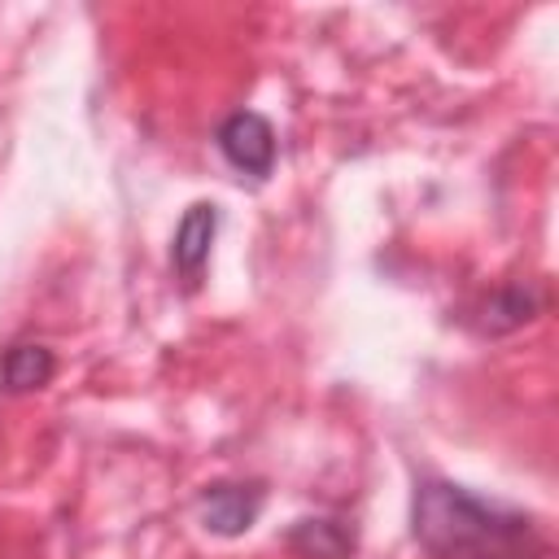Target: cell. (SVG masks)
<instances>
[{"label":"cell","instance_id":"6da1fadb","mask_svg":"<svg viewBox=\"0 0 559 559\" xmlns=\"http://www.w3.org/2000/svg\"><path fill=\"white\" fill-rule=\"evenodd\" d=\"M415 542L432 559H542L546 550L528 515L485 502L463 485H445V480L419 485Z\"/></svg>","mask_w":559,"mask_h":559},{"label":"cell","instance_id":"277c9868","mask_svg":"<svg viewBox=\"0 0 559 559\" xmlns=\"http://www.w3.org/2000/svg\"><path fill=\"white\" fill-rule=\"evenodd\" d=\"M214 231H218V210H214L210 201H197V205L179 218L170 258H175V271H179L183 280H197V275H201V266H205V258H210V245H214Z\"/></svg>","mask_w":559,"mask_h":559},{"label":"cell","instance_id":"3957f363","mask_svg":"<svg viewBox=\"0 0 559 559\" xmlns=\"http://www.w3.org/2000/svg\"><path fill=\"white\" fill-rule=\"evenodd\" d=\"M258 511H262V489H253V485H210L201 498L205 528H214L223 537L245 533L258 520Z\"/></svg>","mask_w":559,"mask_h":559},{"label":"cell","instance_id":"5b68a950","mask_svg":"<svg viewBox=\"0 0 559 559\" xmlns=\"http://www.w3.org/2000/svg\"><path fill=\"white\" fill-rule=\"evenodd\" d=\"M52 371H57V358L44 345H13L0 358V384H4V393H31V389L48 384Z\"/></svg>","mask_w":559,"mask_h":559},{"label":"cell","instance_id":"7a4b0ae2","mask_svg":"<svg viewBox=\"0 0 559 559\" xmlns=\"http://www.w3.org/2000/svg\"><path fill=\"white\" fill-rule=\"evenodd\" d=\"M218 153L227 157L231 170H240L249 179H266L275 166V131L262 114L240 109L218 127Z\"/></svg>","mask_w":559,"mask_h":559},{"label":"cell","instance_id":"52a82bcc","mask_svg":"<svg viewBox=\"0 0 559 559\" xmlns=\"http://www.w3.org/2000/svg\"><path fill=\"white\" fill-rule=\"evenodd\" d=\"M533 310H537V297H533L528 288H507V293H498V297H493V306L485 310V314H489V319H485V328H489V332L520 328V323H528V319H533Z\"/></svg>","mask_w":559,"mask_h":559},{"label":"cell","instance_id":"8992f818","mask_svg":"<svg viewBox=\"0 0 559 559\" xmlns=\"http://www.w3.org/2000/svg\"><path fill=\"white\" fill-rule=\"evenodd\" d=\"M288 546L306 559H345L354 537L336 520H297L288 533Z\"/></svg>","mask_w":559,"mask_h":559}]
</instances>
